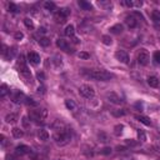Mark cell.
Masks as SVG:
<instances>
[{
	"label": "cell",
	"mask_w": 160,
	"mask_h": 160,
	"mask_svg": "<svg viewBox=\"0 0 160 160\" xmlns=\"http://www.w3.org/2000/svg\"><path fill=\"white\" fill-rule=\"evenodd\" d=\"M81 74L84 77H86L89 79L93 80H96V81H109L110 79L114 78V75L111 73H109L106 70H96V69H85L83 68L81 69Z\"/></svg>",
	"instance_id": "1"
},
{
	"label": "cell",
	"mask_w": 160,
	"mask_h": 160,
	"mask_svg": "<svg viewBox=\"0 0 160 160\" xmlns=\"http://www.w3.org/2000/svg\"><path fill=\"white\" fill-rule=\"evenodd\" d=\"M73 139V130L70 128H59L53 134V140L58 146L68 145Z\"/></svg>",
	"instance_id": "2"
},
{
	"label": "cell",
	"mask_w": 160,
	"mask_h": 160,
	"mask_svg": "<svg viewBox=\"0 0 160 160\" xmlns=\"http://www.w3.org/2000/svg\"><path fill=\"white\" fill-rule=\"evenodd\" d=\"M29 119L35 123V124H40V123H44L48 118V110L45 108H35V109H31L29 111Z\"/></svg>",
	"instance_id": "3"
},
{
	"label": "cell",
	"mask_w": 160,
	"mask_h": 160,
	"mask_svg": "<svg viewBox=\"0 0 160 160\" xmlns=\"http://www.w3.org/2000/svg\"><path fill=\"white\" fill-rule=\"evenodd\" d=\"M18 69H19V73L23 75L25 79L31 80V73H30L29 68L27 66V63H25L24 55H20V56H19V60H18Z\"/></svg>",
	"instance_id": "4"
},
{
	"label": "cell",
	"mask_w": 160,
	"mask_h": 160,
	"mask_svg": "<svg viewBox=\"0 0 160 160\" xmlns=\"http://www.w3.org/2000/svg\"><path fill=\"white\" fill-rule=\"evenodd\" d=\"M70 15V9L69 8H61V9H59L54 18H55V21L59 23V24H64L66 21V19H68V16Z\"/></svg>",
	"instance_id": "5"
},
{
	"label": "cell",
	"mask_w": 160,
	"mask_h": 160,
	"mask_svg": "<svg viewBox=\"0 0 160 160\" xmlns=\"http://www.w3.org/2000/svg\"><path fill=\"white\" fill-rule=\"evenodd\" d=\"M79 94L83 96V98H85V99H93L95 96V90L93 86L88 85V84H84V85H81L79 88Z\"/></svg>",
	"instance_id": "6"
},
{
	"label": "cell",
	"mask_w": 160,
	"mask_h": 160,
	"mask_svg": "<svg viewBox=\"0 0 160 160\" xmlns=\"http://www.w3.org/2000/svg\"><path fill=\"white\" fill-rule=\"evenodd\" d=\"M136 60H138L139 65L145 66L150 61V55H149V53L146 52L145 49H141L140 52H138V54H136Z\"/></svg>",
	"instance_id": "7"
},
{
	"label": "cell",
	"mask_w": 160,
	"mask_h": 160,
	"mask_svg": "<svg viewBox=\"0 0 160 160\" xmlns=\"http://www.w3.org/2000/svg\"><path fill=\"white\" fill-rule=\"evenodd\" d=\"M10 99L14 104H21V103H25L27 96H25L24 93L20 90H13L11 94H10Z\"/></svg>",
	"instance_id": "8"
},
{
	"label": "cell",
	"mask_w": 160,
	"mask_h": 160,
	"mask_svg": "<svg viewBox=\"0 0 160 160\" xmlns=\"http://www.w3.org/2000/svg\"><path fill=\"white\" fill-rule=\"evenodd\" d=\"M125 24H126V27H128L129 29H135L138 27V24H139V18L131 13L130 15L125 16Z\"/></svg>",
	"instance_id": "9"
},
{
	"label": "cell",
	"mask_w": 160,
	"mask_h": 160,
	"mask_svg": "<svg viewBox=\"0 0 160 160\" xmlns=\"http://www.w3.org/2000/svg\"><path fill=\"white\" fill-rule=\"evenodd\" d=\"M106 100H108L109 103L115 104V105H120L124 102V100L119 95H118L115 91H109V93H106Z\"/></svg>",
	"instance_id": "10"
},
{
	"label": "cell",
	"mask_w": 160,
	"mask_h": 160,
	"mask_svg": "<svg viewBox=\"0 0 160 160\" xmlns=\"http://www.w3.org/2000/svg\"><path fill=\"white\" fill-rule=\"evenodd\" d=\"M56 46L60 50H63V52H65V53H73V49H71V46L69 44V41L63 39V38H59L56 40Z\"/></svg>",
	"instance_id": "11"
},
{
	"label": "cell",
	"mask_w": 160,
	"mask_h": 160,
	"mask_svg": "<svg viewBox=\"0 0 160 160\" xmlns=\"http://www.w3.org/2000/svg\"><path fill=\"white\" fill-rule=\"evenodd\" d=\"M115 58L123 64H129V60H130L129 54L126 52H124V50H118V52L115 53Z\"/></svg>",
	"instance_id": "12"
},
{
	"label": "cell",
	"mask_w": 160,
	"mask_h": 160,
	"mask_svg": "<svg viewBox=\"0 0 160 160\" xmlns=\"http://www.w3.org/2000/svg\"><path fill=\"white\" fill-rule=\"evenodd\" d=\"M15 154L16 155H28V154H31V149L28 146V145H24V144H20L15 148Z\"/></svg>",
	"instance_id": "13"
},
{
	"label": "cell",
	"mask_w": 160,
	"mask_h": 160,
	"mask_svg": "<svg viewBox=\"0 0 160 160\" xmlns=\"http://www.w3.org/2000/svg\"><path fill=\"white\" fill-rule=\"evenodd\" d=\"M40 55L38 54V53H34V52H31V53H29L28 54V61L30 63V64H33V65H38V64H40Z\"/></svg>",
	"instance_id": "14"
},
{
	"label": "cell",
	"mask_w": 160,
	"mask_h": 160,
	"mask_svg": "<svg viewBox=\"0 0 160 160\" xmlns=\"http://www.w3.org/2000/svg\"><path fill=\"white\" fill-rule=\"evenodd\" d=\"M121 5L128 8H140L143 5V2H134V0H123Z\"/></svg>",
	"instance_id": "15"
},
{
	"label": "cell",
	"mask_w": 160,
	"mask_h": 160,
	"mask_svg": "<svg viewBox=\"0 0 160 160\" xmlns=\"http://www.w3.org/2000/svg\"><path fill=\"white\" fill-rule=\"evenodd\" d=\"M64 34H65V36L74 39L75 38V28H74V25H71V24L66 25V28L64 30Z\"/></svg>",
	"instance_id": "16"
},
{
	"label": "cell",
	"mask_w": 160,
	"mask_h": 160,
	"mask_svg": "<svg viewBox=\"0 0 160 160\" xmlns=\"http://www.w3.org/2000/svg\"><path fill=\"white\" fill-rule=\"evenodd\" d=\"M36 135H38V139L41 140V141H46L50 138L48 130H45V129H39L38 133H36Z\"/></svg>",
	"instance_id": "17"
},
{
	"label": "cell",
	"mask_w": 160,
	"mask_h": 160,
	"mask_svg": "<svg viewBox=\"0 0 160 160\" xmlns=\"http://www.w3.org/2000/svg\"><path fill=\"white\" fill-rule=\"evenodd\" d=\"M148 84L151 88H158L160 85V79L158 77H155V75H150L148 78Z\"/></svg>",
	"instance_id": "18"
},
{
	"label": "cell",
	"mask_w": 160,
	"mask_h": 160,
	"mask_svg": "<svg viewBox=\"0 0 160 160\" xmlns=\"http://www.w3.org/2000/svg\"><path fill=\"white\" fill-rule=\"evenodd\" d=\"M110 30V33L111 34H114V35H119V34H121V33L124 31V27L121 24H115V25H113V27L109 29Z\"/></svg>",
	"instance_id": "19"
},
{
	"label": "cell",
	"mask_w": 160,
	"mask_h": 160,
	"mask_svg": "<svg viewBox=\"0 0 160 160\" xmlns=\"http://www.w3.org/2000/svg\"><path fill=\"white\" fill-rule=\"evenodd\" d=\"M44 8L48 11H50V13H56L59 10L58 8H56V4L53 3V2H45L44 3Z\"/></svg>",
	"instance_id": "20"
},
{
	"label": "cell",
	"mask_w": 160,
	"mask_h": 160,
	"mask_svg": "<svg viewBox=\"0 0 160 160\" xmlns=\"http://www.w3.org/2000/svg\"><path fill=\"white\" fill-rule=\"evenodd\" d=\"M65 106L69 109V110H71V111H77V109H78V106H77V104H75V102L73 99H66L65 100Z\"/></svg>",
	"instance_id": "21"
},
{
	"label": "cell",
	"mask_w": 160,
	"mask_h": 160,
	"mask_svg": "<svg viewBox=\"0 0 160 160\" xmlns=\"http://www.w3.org/2000/svg\"><path fill=\"white\" fill-rule=\"evenodd\" d=\"M78 5L83 10H86V11H90V10L93 9V5H91L90 3H88V2H85V0H79V2H78Z\"/></svg>",
	"instance_id": "22"
},
{
	"label": "cell",
	"mask_w": 160,
	"mask_h": 160,
	"mask_svg": "<svg viewBox=\"0 0 160 160\" xmlns=\"http://www.w3.org/2000/svg\"><path fill=\"white\" fill-rule=\"evenodd\" d=\"M5 121H6L8 124H15L16 121H18V115H16V114H13V113L8 114V115L5 116Z\"/></svg>",
	"instance_id": "23"
},
{
	"label": "cell",
	"mask_w": 160,
	"mask_h": 160,
	"mask_svg": "<svg viewBox=\"0 0 160 160\" xmlns=\"http://www.w3.org/2000/svg\"><path fill=\"white\" fill-rule=\"evenodd\" d=\"M135 119L139 120L140 123H143L144 125H146V126H150V125H151V121H150V119H149L148 116H144V115H136V116H135Z\"/></svg>",
	"instance_id": "24"
},
{
	"label": "cell",
	"mask_w": 160,
	"mask_h": 160,
	"mask_svg": "<svg viewBox=\"0 0 160 160\" xmlns=\"http://www.w3.org/2000/svg\"><path fill=\"white\" fill-rule=\"evenodd\" d=\"M8 94H10L9 86H8L6 84H2V86H0V96L4 98V96H6Z\"/></svg>",
	"instance_id": "25"
},
{
	"label": "cell",
	"mask_w": 160,
	"mask_h": 160,
	"mask_svg": "<svg viewBox=\"0 0 160 160\" xmlns=\"http://www.w3.org/2000/svg\"><path fill=\"white\" fill-rule=\"evenodd\" d=\"M151 20H153L155 24H160V10H153L151 13Z\"/></svg>",
	"instance_id": "26"
},
{
	"label": "cell",
	"mask_w": 160,
	"mask_h": 160,
	"mask_svg": "<svg viewBox=\"0 0 160 160\" xmlns=\"http://www.w3.org/2000/svg\"><path fill=\"white\" fill-rule=\"evenodd\" d=\"M11 133H13V136L16 138V139H20V138L24 136V131L21 129H19V128H13Z\"/></svg>",
	"instance_id": "27"
},
{
	"label": "cell",
	"mask_w": 160,
	"mask_h": 160,
	"mask_svg": "<svg viewBox=\"0 0 160 160\" xmlns=\"http://www.w3.org/2000/svg\"><path fill=\"white\" fill-rule=\"evenodd\" d=\"M38 43H39L41 46L46 48V46H49V45H50V39H49V38H46V36H41V38H39Z\"/></svg>",
	"instance_id": "28"
},
{
	"label": "cell",
	"mask_w": 160,
	"mask_h": 160,
	"mask_svg": "<svg viewBox=\"0 0 160 160\" xmlns=\"http://www.w3.org/2000/svg\"><path fill=\"white\" fill-rule=\"evenodd\" d=\"M98 139L102 143H108L109 141V135L104 131H100V133H98Z\"/></svg>",
	"instance_id": "29"
},
{
	"label": "cell",
	"mask_w": 160,
	"mask_h": 160,
	"mask_svg": "<svg viewBox=\"0 0 160 160\" xmlns=\"http://www.w3.org/2000/svg\"><path fill=\"white\" fill-rule=\"evenodd\" d=\"M8 9H9L10 13H19L20 11V8L15 3H9V4H8Z\"/></svg>",
	"instance_id": "30"
},
{
	"label": "cell",
	"mask_w": 160,
	"mask_h": 160,
	"mask_svg": "<svg viewBox=\"0 0 160 160\" xmlns=\"http://www.w3.org/2000/svg\"><path fill=\"white\" fill-rule=\"evenodd\" d=\"M111 114L116 118H119V116H124L126 113H125L124 109H114V110H111Z\"/></svg>",
	"instance_id": "31"
},
{
	"label": "cell",
	"mask_w": 160,
	"mask_h": 160,
	"mask_svg": "<svg viewBox=\"0 0 160 160\" xmlns=\"http://www.w3.org/2000/svg\"><path fill=\"white\" fill-rule=\"evenodd\" d=\"M24 24H25V27H27L28 29H30V30H33V29L35 28V25H34V23H33V20L29 19V18H25L24 19Z\"/></svg>",
	"instance_id": "32"
},
{
	"label": "cell",
	"mask_w": 160,
	"mask_h": 160,
	"mask_svg": "<svg viewBox=\"0 0 160 160\" xmlns=\"http://www.w3.org/2000/svg\"><path fill=\"white\" fill-rule=\"evenodd\" d=\"M25 104H27L28 106H30V108H36L38 106V103L34 102V99H31V98H27V99H25Z\"/></svg>",
	"instance_id": "33"
},
{
	"label": "cell",
	"mask_w": 160,
	"mask_h": 160,
	"mask_svg": "<svg viewBox=\"0 0 160 160\" xmlns=\"http://www.w3.org/2000/svg\"><path fill=\"white\" fill-rule=\"evenodd\" d=\"M102 41H103V44H105V45H111L113 39L110 38V35H103L102 36Z\"/></svg>",
	"instance_id": "34"
},
{
	"label": "cell",
	"mask_w": 160,
	"mask_h": 160,
	"mask_svg": "<svg viewBox=\"0 0 160 160\" xmlns=\"http://www.w3.org/2000/svg\"><path fill=\"white\" fill-rule=\"evenodd\" d=\"M123 129H124V126L123 125H116L115 128H114V134L115 135H121V133H123Z\"/></svg>",
	"instance_id": "35"
},
{
	"label": "cell",
	"mask_w": 160,
	"mask_h": 160,
	"mask_svg": "<svg viewBox=\"0 0 160 160\" xmlns=\"http://www.w3.org/2000/svg\"><path fill=\"white\" fill-rule=\"evenodd\" d=\"M138 138H139L140 141H145L146 140V135H145L144 130H138Z\"/></svg>",
	"instance_id": "36"
},
{
	"label": "cell",
	"mask_w": 160,
	"mask_h": 160,
	"mask_svg": "<svg viewBox=\"0 0 160 160\" xmlns=\"http://www.w3.org/2000/svg\"><path fill=\"white\" fill-rule=\"evenodd\" d=\"M78 56H79V59H83V60H88V59L90 58V54H88L86 52H80L78 54Z\"/></svg>",
	"instance_id": "37"
},
{
	"label": "cell",
	"mask_w": 160,
	"mask_h": 160,
	"mask_svg": "<svg viewBox=\"0 0 160 160\" xmlns=\"http://www.w3.org/2000/svg\"><path fill=\"white\" fill-rule=\"evenodd\" d=\"M153 59H154V61H155L156 64L160 65V52H155L154 55H153Z\"/></svg>",
	"instance_id": "38"
},
{
	"label": "cell",
	"mask_w": 160,
	"mask_h": 160,
	"mask_svg": "<svg viewBox=\"0 0 160 160\" xmlns=\"http://www.w3.org/2000/svg\"><path fill=\"white\" fill-rule=\"evenodd\" d=\"M36 78H38V80H39V81L43 83V81L45 80V75H44V73H43V71H38V73H36Z\"/></svg>",
	"instance_id": "39"
},
{
	"label": "cell",
	"mask_w": 160,
	"mask_h": 160,
	"mask_svg": "<svg viewBox=\"0 0 160 160\" xmlns=\"http://www.w3.org/2000/svg\"><path fill=\"white\" fill-rule=\"evenodd\" d=\"M100 153H102L103 155H109V154H111V148H104L102 151H100Z\"/></svg>",
	"instance_id": "40"
},
{
	"label": "cell",
	"mask_w": 160,
	"mask_h": 160,
	"mask_svg": "<svg viewBox=\"0 0 160 160\" xmlns=\"http://www.w3.org/2000/svg\"><path fill=\"white\" fill-rule=\"evenodd\" d=\"M134 106H135L139 111H143V110H144V105H143V103H140V102L135 103V105H134Z\"/></svg>",
	"instance_id": "41"
},
{
	"label": "cell",
	"mask_w": 160,
	"mask_h": 160,
	"mask_svg": "<svg viewBox=\"0 0 160 160\" xmlns=\"http://www.w3.org/2000/svg\"><path fill=\"white\" fill-rule=\"evenodd\" d=\"M98 4L100 6H109V8H111V3H109V2H99Z\"/></svg>",
	"instance_id": "42"
},
{
	"label": "cell",
	"mask_w": 160,
	"mask_h": 160,
	"mask_svg": "<svg viewBox=\"0 0 160 160\" xmlns=\"http://www.w3.org/2000/svg\"><path fill=\"white\" fill-rule=\"evenodd\" d=\"M23 38H24V34H23V33H20V31H18V33L15 34V39H16V40H20V39H23Z\"/></svg>",
	"instance_id": "43"
},
{
	"label": "cell",
	"mask_w": 160,
	"mask_h": 160,
	"mask_svg": "<svg viewBox=\"0 0 160 160\" xmlns=\"http://www.w3.org/2000/svg\"><path fill=\"white\" fill-rule=\"evenodd\" d=\"M21 121H23V124H24V126H29V121H30V120L28 121V118H27V116H24V118H23V120H21Z\"/></svg>",
	"instance_id": "44"
},
{
	"label": "cell",
	"mask_w": 160,
	"mask_h": 160,
	"mask_svg": "<svg viewBox=\"0 0 160 160\" xmlns=\"http://www.w3.org/2000/svg\"><path fill=\"white\" fill-rule=\"evenodd\" d=\"M44 89H45L44 86H39V88H38V93H39V94H40V93H41V94H44V93H45Z\"/></svg>",
	"instance_id": "45"
},
{
	"label": "cell",
	"mask_w": 160,
	"mask_h": 160,
	"mask_svg": "<svg viewBox=\"0 0 160 160\" xmlns=\"http://www.w3.org/2000/svg\"><path fill=\"white\" fill-rule=\"evenodd\" d=\"M0 139H2V145L4 146V145L6 144V139H5V136H4V135H2V136H0Z\"/></svg>",
	"instance_id": "46"
},
{
	"label": "cell",
	"mask_w": 160,
	"mask_h": 160,
	"mask_svg": "<svg viewBox=\"0 0 160 160\" xmlns=\"http://www.w3.org/2000/svg\"><path fill=\"white\" fill-rule=\"evenodd\" d=\"M6 160H16V159H15L14 155H8V156H6Z\"/></svg>",
	"instance_id": "47"
},
{
	"label": "cell",
	"mask_w": 160,
	"mask_h": 160,
	"mask_svg": "<svg viewBox=\"0 0 160 160\" xmlns=\"http://www.w3.org/2000/svg\"><path fill=\"white\" fill-rule=\"evenodd\" d=\"M55 160H63V159H55Z\"/></svg>",
	"instance_id": "48"
},
{
	"label": "cell",
	"mask_w": 160,
	"mask_h": 160,
	"mask_svg": "<svg viewBox=\"0 0 160 160\" xmlns=\"http://www.w3.org/2000/svg\"><path fill=\"white\" fill-rule=\"evenodd\" d=\"M159 38H160V34H159Z\"/></svg>",
	"instance_id": "49"
}]
</instances>
